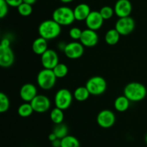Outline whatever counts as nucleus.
Returning a JSON list of instances; mask_svg holds the SVG:
<instances>
[{
    "label": "nucleus",
    "instance_id": "nucleus-21",
    "mask_svg": "<svg viewBox=\"0 0 147 147\" xmlns=\"http://www.w3.org/2000/svg\"><path fill=\"white\" fill-rule=\"evenodd\" d=\"M90 95V93L86 86H80L75 90L73 97L78 101L83 102L87 100Z\"/></svg>",
    "mask_w": 147,
    "mask_h": 147
},
{
    "label": "nucleus",
    "instance_id": "nucleus-12",
    "mask_svg": "<svg viewBox=\"0 0 147 147\" xmlns=\"http://www.w3.org/2000/svg\"><path fill=\"white\" fill-rule=\"evenodd\" d=\"M98 35L95 30L90 29H86L82 32L81 37L80 38V42L84 47H95L98 42Z\"/></svg>",
    "mask_w": 147,
    "mask_h": 147
},
{
    "label": "nucleus",
    "instance_id": "nucleus-14",
    "mask_svg": "<svg viewBox=\"0 0 147 147\" xmlns=\"http://www.w3.org/2000/svg\"><path fill=\"white\" fill-rule=\"evenodd\" d=\"M86 24L87 27L90 30L96 31L103 26L104 20L98 11H91L87 18L86 19Z\"/></svg>",
    "mask_w": 147,
    "mask_h": 147
},
{
    "label": "nucleus",
    "instance_id": "nucleus-6",
    "mask_svg": "<svg viewBox=\"0 0 147 147\" xmlns=\"http://www.w3.org/2000/svg\"><path fill=\"white\" fill-rule=\"evenodd\" d=\"M73 95L67 88H61L55 93L54 98L55 107L62 110H67L71 106L73 102Z\"/></svg>",
    "mask_w": 147,
    "mask_h": 147
},
{
    "label": "nucleus",
    "instance_id": "nucleus-30",
    "mask_svg": "<svg viewBox=\"0 0 147 147\" xmlns=\"http://www.w3.org/2000/svg\"><path fill=\"white\" fill-rule=\"evenodd\" d=\"M82 32H83V30H81L78 27H73L69 31V35H70V38L73 39L74 41H76V40H80V37H81Z\"/></svg>",
    "mask_w": 147,
    "mask_h": 147
},
{
    "label": "nucleus",
    "instance_id": "nucleus-33",
    "mask_svg": "<svg viewBox=\"0 0 147 147\" xmlns=\"http://www.w3.org/2000/svg\"><path fill=\"white\" fill-rule=\"evenodd\" d=\"M0 45L6 47H10V40L8 38H4L1 40Z\"/></svg>",
    "mask_w": 147,
    "mask_h": 147
},
{
    "label": "nucleus",
    "instance_id": "nucleus-1",
    "mask_svg": "<svg viewBox=\"0 0 147 147\" xmlns=\"http://www.w3.org/2000/svg\"><path fill=\"white\" fill-rule=\"evenodd\" d=\"M38 33L40 37L47 41L54 40L61 33V26L53 19L44 20L39 25Z\"/></svg>",
    "mask_w": 147,
    "mask_h": 147
},
{
    "label": "nucleus",
    "instance_id": "nucleus-39",
    "mask_svg": "<svg viewBox=\"0 0 147 147\" xmlns=\"http://www.w3.org/2000/svg\"><path fill=\"white\" fill-rule=\"evenodd\" d=\"M145 142H146V144L147 145V134H146V136H145Z\"/></svg>",
    "mask_w": 147,
    "mask_h": 147
},
{
    "label": "nucleus",
    "instance_id": "nucleus-17",
    "mask_svg": "<svg viewBox=\"0 0 147 147\" xmlns=\"http://www.w3.org/2000/svg\"><path fill=\"white\" fill-rule=\"evenodd\" d=\"M90 11L91 10L88 4H84V3L79 4L73 9L75 19L78 21H84L89 15Z\"/></svg>",
    "mask_w": 147,
    "mask_h": 147
},
{
    "label": "nucleus",
    "instance_id": "nucleus-8",
    "mask_svg": "<svg viewBox=\"0 0 147 147\" xmlns=\"http://www.w3.org/2000/svg\"><path fill=\"white\" fill-rule=\"evenodd\" d=\"M97 123L103 129H109L115 124L116 116L112 111L105 109L101 111L97 115Z\"/></svg>",
    "mask_w": 147,
    "mask_h": 147
},
{
    "label": "nucleus",
    "instance_id": "nucleus-5",
    "mask_svg": "<svg viewBox=\"0 0 147 147\" xmlns=\"http://www.w3.org/2000/svg\"><path fill=\"white\" fill-rule=\"evenodd\" d=\"M85 86L87 88L90 95L100 96L106 91L107 83L101 76H93L88 80Z\"/></svg>",
    "mask_w": 147,
    "mask_h": 147
},
{
    "label": "nucleus",
    "instance_id": "nucleus-18",
    "mask_svg": "<svg viewBox=\"0 0 147 147\" xmlns=\"http://www.w3.org/2000/svg\"><path fill=\"white\" fill-rule=\"evenodd\" d=\"M32 49L34 53L37 55H42L46 50L47 47V40L41 37H37L34 40L32 45Z\"/></svg>",
    "mask_w": 147,
    "mask_h": 147
},
{
    "label": "nucleus",
    "instance_id": "nucleus-7",
    "mask_svg": "<svg viewBox=\"0 0 147 147\" xmlns=\"http://www.w3.org/2000/svg\"><path fill=\"white\" fill-rule=\"evenodd\" d=\"M135 28V21L130 16L121 17L115 24V29L121 35L126 36L130 34Z\"/></svg>",
    "mask_w": 147,
    "mask_h": 147
},
{
    "label": "nucleus",
    "instance_id": "nucleus-26",
    "mask_svg": "<svg viewBox=\"0 0 147 147\" xmlns=\"http://www.w3.org/2000/svg\"><path fill=\"white\" fill-rule=\"evenodd\" d=\"M53 70L57 78H63L65 77L68 73V67L64 63H59L53 69Z\"/></svg>",
    "mask_w": 147,
    "mask_h": 147
},
{
    "label": "nucleus",
    "instance_id": "nucleus-37",
    "mask_svg": "<svg viewBox=\"0 0 147 147\" xmlns=\"http://www.w3.org/2000/svg\"><path fill=\"white\" fill-rule=\"evenodd\" d=\"M36 1H37V0H23V2L31 4V5H33L34 4H35Z\"/></svg>",
    "mask_w": 147,
    "mask_h": 147
},
{
    "label": "nucleus",
    "instance_id": "nucleus-24",
    "mask_svg": "<svg viewBox=\"0 0 147 147\" xmlns=\"http://www.w3.org/2000/svg\"><path fill=\"white\" fill-rule=\"evenodd\" d=\"M61 147H80V142L75 136L67 135L61 139Z\"/></svg>",
    "mask_w": 147,
    "mask_h": 147
},
{
    "label": "nucleus",
    "instance_id": "nucleus-29",
    "mask_svg": "<svg viewBox=\"0 0 147 147\" xmlns=\"http://www.w3.org/2000/svg\"><path fill=\"white\" fill-rule=\"evenodd\" d=\"M99 12H100V15H101V17H103L104 20H110L111 18L113 17V14H115L114 9L110 6H104V7H103L100 9Z\"/></svg>",
    "mask_w": 147,
    "mask_h": 147
},
{
    "label": "nucleus",
    "instance_id": "nucleus-23",
    "mask_svg": "<svg viewBox=\"0 0 147 147\" xmlns=\"http://www.w3.org/2000/svg\"><path fill=\"white\" fill-rule=\"evenodd\" d=\"M50 119L55 124H59L63 122L64 120V113L63 110L59 109V108H54L51 111V113L50 115Z\"/></svg>",
    "mask_w": 147,
    "mask_h": 147
},
{
    "label": "nucleus",
    "instance_id": "nucleus-19",
    "mask_svg": "<svg viewBox=\"0 0 147 147\" xmlns=\"http://www.w3.org/2000/svg\"><path fill=\"white\" fill-rule=\"evenodd\" d=\"M130 100L123 95L116 98L114 101V108L117 111L124 112L129 109L130 106Z\"/></svg>",
    "mask_w": 147,
    "mask_h": 147
},
{
    "label": "nucleus",
    "instance_id": "nucleus-38",
    "mask_svg": "<svg viewBox=\"0 0 147 147\" xmlns=\"http://www.w3.org/2000/svg\"><path fill=\"white\" fill-rule=\"evenodd\" d=\"M61 2L63 3H65V4H67V3H70L72 2V1H73L74 0H60Z\"/></svg>",
    "mask_w": 147,
    "mask_h": 147
},
{
    "label": "nucleus",
    "instance_id": "nucleus-13",
    "mask_svg": "<svg viewBox=\"0 0 147 147\" xmlns=\"http://www.w3.org/2000/svg\"><path fill=\"white\" fill-rule=\"evenodd\" d=\"M14 62V54L10 47L0 45V67L7 68L11 67Z\"/></svg>",
    "mask_w": 147,
    "mask_h": 147
},
{
    "label": "nucleus",
    "instance_id": "nucleus-9",
    "mask_svg": "<svg viewBox=\"0 0 147 147\" xmlns=\"http://www.w3.org/2000/svg\"><path fill=\"white\" fill-rule=\"evenodd\" d=\"M63 52L67 58L76 60L83 56L84 53V46L79 42L73 41L67 43Z\"/></svg>",
    "mask_w": 147,
    "mask_h": 147
},
{
    "label": "nucleus",
    "instance_id": "nucleus-22",
    "mask_svg": "<svg viewBox=\"0 0 147 147\" xmlns=\"http://www.w3.org/2000/svg\"><path fill=\"white\" fill-rule=\"evenodd\" d=\"M33 112L34 111L32 109V106L31 103H28V102H25V103L21 104L17 109V113H18L19 116L22 118L29 117L32 114Z\"/></svg>",
    "mask_w": 147,
    "mask_h": 147
},
{
    "label": "nucleus",
    "instance_id": "nucleus-11",
    "mask_svg": "<svg viewBox=\"0 0 147 147\" xmlns=\"http://www.w3.org/2000/svg\"><path fill=\"white\" fill-rule=\"evenodd\" d=\"M41 63L44 68L53 70L59 63L57 52L53 49H47L41 55Z\"/></svg>",
    "mask_w": 147,
    "mask_h": 147
},
{
    "label": "nucleus",
    "instance_id": "nucleus-3",
    "mask_svg": "<svg viewBox=\"0 0 147 147\" xmlns=\"http://www.w3.org/2000/svg\"><path fill=\"white\" fill-rule=\"evenodd\" d=\"M53 20L58 23L60 26H68L75 21L73 9L66 6L57 7L53 13Z\"/></svg>",
    "mask_w": 147,
    "mask_h": 147
},
{
    "label": "nucleus",
    "instance_id": "nucleus-25",
    "mask_svg": "<svg viewBox=\"0 0 147 147\" xmlns=\"http://www.w3.org/2000/svg\"><path fill=\"white\" fill-rule=\"evenodd\" d=\"M53 132L56 135L57 139H62L68 135V127L63 123L55 124Z\"/></svg>",
    "mask_w": 147,
    "mask_h": 147
},
{
    "label": "nucleus",
    "instance_id": "nucleus-36",
    "mask_svg": "<svg viewBox=\"0 0 147 147\" xmlns=\"http://www.w3.org/2000/svg\"><path fill=\"white\" fill-rule=\"evenodd\" d=\"M66 45L67 44H66V43H65L64 42H59L58 45H57V47H58L60 50H62V51H64L65 47Z\"/></svg>",
    "mask_w": 147,
    "mask_h": 147
},
{
    "label": "nucleus",
    "instance_id": "nucleus-20",
    "mask_svg": "<svg viewBox=\"0 0 147 147\" xmlns=\"http://www.w3.org/2000/svg\"><path fill=\"white\" fill-rule=\"evenodd\" d=\"M121 34L116 29H111L105 34V41L109 45H115L119 42Z\"/></svg>",
    "mask_w": 147,
    "mask_h": 147
},
{
    "label": "nucleus",
    "instance_id": "nucleus-10",
    "mask_svg": "<svg viewBox=\"0 0 147 147\" xmlns=\"http://www.w3.org/2000/svg\"><path fill=\"white\" fill-rule=\"evenodd\" d=\"M34 112L39 113L47 112L51 106V102L48 97L45 95L37 94L30 102Z\"/></svg>",
    "mask_w": 147,
    "mask_h": 147
},
{
    "label": "nucleus",
    "instance_id": "nucleus-31",
    "mask_svg": "<svg viewBox=\"0 0 147 147\" xmlns=\"http://www.w3.org/2000/svg\"><path fill=\"white\" fill-rule=\"evenodd\" d=\"M9 11V5L5 0H0V19L7 16Z\"/></svg>",
    "mask_w": 147,
    "mask_h": 147
},
{
    "label": "nucleus",
    "instance_id": "nucleus-28",
    "mask_svg": "<svg viewBox=\"0 0 147 147\" xmlns=\"http://www.w3.org/2000/svg\"><path fill=\"white\" fill-rule=\"evenodd\" d=\"M17 8L19 14L22 17H28L32 13V5L27 3L22 2Z\"/></svg>",
    "mask_w": 147,
    "mask_h": 147
},
{
    "label": "nucleus",
    "instance_id": "nucleus-27",
    "mask_svg": "<svg viewBox=\"0 0 147 147\" xmlns=\"http://www.w3.org/2000/svg\"><path fill=\"white\" fill-rule=\"evenodd\" d=\"M10 101L8 96L3 92H0V113H5L9 110Z\"/></svg>",
    "mask_w": 147,
    "mask_h": 147
},
{
    "label": "nucleus",
    "instance_id": "nucleus-32",
    "mask_svg": "<svg viewBox=\"0 0 147 147\" xmlns=\"http://www.w3.org/2000/svg\"><path fill=\"white\" fill-rule=\"evenodd\" d=\"M9 7H17L23 2V0H5Z\"/></svg>",
    "mask_w": 147,
    "mask_h": 147
},
{
    "label": "nucleus",
    "instance_id": "nucleus-35",
    "mask_svg": "<svg viewBox=\"0 0 147 147\" xmlns=\"http://www.w3.org/2000/svg\"><path fill=\"white\" fill-rule=\"evenodd\" d=\"M57 136H56V135L54 133H51V134H49V136H48V139H49V141H50V142H53V141H55V139H57Z\"/></svg>",
    "mask_w": 147,
    "mask_h": 147
},
{
    "label": "nucleus",
    "instance_id": "nucleus-16",
    "mask_svg": "<svg viewBox=\"0 0 147 147\" xmlns=\"http://www.w3.org/2000/svg\"><path fill=\"white\" fill-rule=\"evenodd\" d=\"M37 95V89L32 83H25L20 88V96L24 102L30 103Z\"/></svg>",
    "mask_w": 147,
    "mask_h": 147
},
{
    "label": "nucleus",
    "instance_id": "nucleus-2",
    "mask_svg": "<svg viewBox=\"0 0 147 147\" xmlns=\"http://www.w3.org/2000/svg\"><path fill=\"white\" fill-rule=\"evenodd\" d=\"M146 88L144 85L138 82H131L125 86L123 95L131 102H139L146 98Z\"/></svg>",
    "mask_w": 147,
    "mask_h": 147
},
{
    "label": "nucleus",
    "instance_id": "nucleus-34",
    "mask_svg": "<svg viewBox=\"0 0 147 147\" xmlns=\"http://www.w3.org/2000/svg\"><path fill=\"white\" fill-rule=\"evenodd\" d=\"M53 147H61V139H57L51 142Z\"/></svg>",
    "mask_w": 147,
    "mask_h": 147
},
{
    "label": "nucleus",
    "instance_id": "nucleus-15",
    "mask_svg": "<svg viewBox=\"0 0 147 147\" xmlns=\"http://www.w3.org/2000/svg\"><path fill=\"white\" fill-rule=\"evenodd\" d=\"M113 9L115 14L119 18L129 17L131 14L132 4L129 0H118Z\"/></svg>",
    "mask_w": 147,
    "mask_h": 147
},
{
    "label": "nucleus",
    "instance_id": "nucleus-4",
    "mask_svg": "<svg viewBox=\"0 0 147 147\" xmlns=\"http://www.w3.org/2000/svg\"><path fill=\"white\" fill-rule=\"evenodd\" d=\"M57 77L52 69L44 68L40 70L37 76V85L42 89L50 90L55 86Z\"/></svg>",
    "mask_w": 147,
    "mask_h": 147
}]
</instances>
